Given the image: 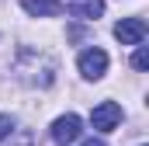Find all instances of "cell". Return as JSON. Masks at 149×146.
I'll return each mask as SVG.
<instances>
[{
    "mask_svg": "<svg viewBox=\"0 0 149 146\" xmlns=\"http://www.w3.org/2000/svg\"><path fill=\"white\" fill-rule=\"evenodd\" d=\"M80 132H83L80 115H59V118L52 122V129H49V136H52V143H56V146L76 143V139H80Z\"/></svg>",
    "mask_w": 149,
    "mask_h": 146,
    "instance_id": "6da1fadb",
    "label": "cell"
},
{
    "mask_svg": "<svg viewBox=\"0 0 149 146\" xmlns=\"http://www.w3.org/2000/svg\"><path fill=\"white\" fill-rule=\"evenodd\" d=\"M76 66H80V73H83L87 80H101L104 70H108V52H104V49H87V52H80Z\"/></svg>",
    "mask_w": 149,
    "mask_h": 146,
    "instance_id": "7a4b0ae2",
    "label": "cell"
},
{
    "mask_svg": "<svg viewBox=\"0 0 149 146\" xmlns=\"http://www.w3.org/2000/svg\"><path fill=\"white\" fill-rule=\"evenodd\" d=\"M90 122H94L97 132H114V125L121 122V105H114V101H101L97 108L90 111Z\"/></svg>",
    "mask_w": 149,
    "mask_h": 146,
    "instance_id": "3957f363",
    "label": "cell"
},
{
    "mask_svg": "<svg viewBox=\"0 0 149 146\" xmlns=\"http://www.w3.org/2000/svg\"><path fill=\"white\" fill-rule=\"evenodd\" d=\"M114 38H118L121 45H139V42H146V21H142V18H125V21H118V25H114Z\"/></svg>",
    "mask_w": 149,
    "mask_h": 146,
    "instance_id": "277c9868",
    "label": "cell"
},
{
    "mask_svg": "<svg viewBox=\"0 0 149 146\" xmlns=\"http://www.w3.org/2000/svg\"><path fill=\"white\" fill-rule=\"evenodd\" d=\"M104 14V0H76L70 4V18H80V21H97Z\"/></svg>",
    "mask_w": 149,
    "mask_h": 146,
    "instance_id": "5b68a950",
    "label": "cell"
},
{
    "mask_svg": "<svg viewBox=\"0 0 149 146\" xmlns=\"http://www.w3.org/2000/svg\"><path fill=\"white\" fill-rule=\"evenodd\" d=\"M24 11L31 18H56L63 14V0H24Z\"/></svg>",
    "mask_w": 149,
    "mask_h": 146,
    "instance_id": "8992f818",
    "label": "cell"
},
{
    "mask_svg": "<svg viewBox=\"0 0 149 146\" xmlns=\"http://www.w3.org/2000/svg\"><path fill=\"white\" fill-rule=\"evenodd\" d=\"M132 66L142 73V70H149V52H146V45L139 42V49H135V56H132Z\"/></svg>",
    "mask_w": 149,
    "mask_h": 146,
    "instance_id": "52a82bcc",
    "label": "cell"
},
{
    "mask_svg": "<svg viewBox=\"0 0 149 146\" xmlns=\"http://www.w3.org/2000/svg\"><path fill=\"white\" fill-rule=\"evenodd\" d=\"M14 129H17V122H14L10 115H0V143H3L7 136H14Z\"/></svg>",
    "mask_w": 149,
    "mask_h": 146,
    "instance_id": "ba28073f",
    "label": "cell"
},
{
    "mask_svg": "<svg viewBox=\"0 0 149 146\" xmlns=\"http://www.w3.org/2000/svg\"><path fill=\"white\" fill-rule=\"evenodd\" d=\"M83 146H108V143H104V139H87Z\"/></svg>",
    "mask_w": 149,
    "mask_h": 146,
    "instance_id": "9c48e42d",
    "label": "cell"
}]
</instances>
